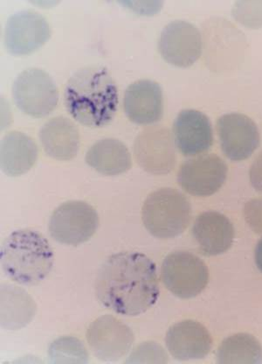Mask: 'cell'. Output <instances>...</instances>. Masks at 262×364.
<instances>
[{
    "label": "cell",
    "instance_id": "1",
    "mask_svg": "<svg viewBox=\"0 0 262 364\" xmlns=\"http://www.w3.org/2000/svg\"><path fill=\"white\" fill-rule=\"evenodd\" d=\"M94 288L102 306L126 317L146 313L160 294L154 262L135 252L109 257L99 269Z\"/></svg>",
    "mask_w": 262,
    "mask_h": 364
},
{
    "label": "cell",
    "instance_id": "2",
    "mask_svg": "<svg viewBox=\"0 0 262 364\" xmlns=\"http://www.w3.org/2000/svg\"><path fill=\"white\" fill-rule=\"evenodd\" d=\"M64 101L67 111L78 123L100 128L115 117L119 91L107 68L84 67L68 80Z\"/></svg>",
    "mask_w": 262,
    "mask_h": 364
},
{
    "label": "cell",
    "instance_id": "3",
    "mask_svg": "<svg viewBox=\"0 0 262 364\" xmlns=\"http://www.w3.org/2000/svg\"><path fill=\"white\" fill-rule=\"evenodd\" d=\"M0 261L9 279L23 286H36L52 271L55 256L43 235L32 230H20L4 241Z\"/></svg>",
    "mask_w": 262,
    "mask_h": 364
},
{
    "label": "cell",
    "instance_id": "4",
    "mask_svg": "<svg viewBox=\"0 0 262 364\" xmlns=\"http://www.w3.org/2000/svg\"><path fill=\"white\" fill-rule=\"evenodd\" d=\"M192 213L191 203L183 193L164 188L150 193L144 200L142 220L154 237L172 239L187 229Z\"/></svg>",
    "mask_w": 262,
    "mask_h": 364
},
{
    "label": "cell",
    "instance_id": "5",
    "mask_svg": "<svg viewBox=\"0 0 262 364\" xmlns=\"http://www.w3.org/2000/svg\"><path fill=\"white\" fill-rule=\"evenodd\" d=\"M15 105L23 113L41 119L55 111L58 89L50 75L39 68H30L18 75L13 85Z\"/></svg>",
    "mask_w": 262,
    "mask_h": 364
},
{
    "label": "cell",
    "instance_id": "6",
    "mask_svg": "<svg viewBox=\"0 0 262 364\" xmlns=\"http://www.w3.org/2000/svg\"><path fill=\"white\" fill-rule=\"evenodd\" d=\"M98 227L99 216L91 205L82 200H68L52 214L48 231L57 242L78 246L89 241Z\"/></svg>",
    "mask_w": 262,
    "mask_h": 364
},
{
    "label": "cell",
    "instance_id": "7",
    "mask_svg": "<svg viewBox=\"0 0 262 364\" xmlns=\"http://www.w3.org/2000/svg\"><path fill=\"white\" fill-rule=\"evenodd\" d=\"M161 278L170 293L180 299H192L206 289L209 270L195 254L178 250L163 261Z\"/></svg>",
    "mask_w": 262,
    "mask_h": 364
},
{
    "label": "cell",
    "instance_id": "8",
    "mask_svg": "<svg viewBox=\"0 0 262 364\" xmlns=\"http://www.w3.org/2000/svg\"><path fill=\"white\" fill-rule=\"evenodd\" d=\"M229 168L214 154H200L181 165L178 182L189 195L207 197L214 195L225 183Z\"/></svg>",
    "mask_w": 262,
    "mask_h": 364
},
{
    "label": "cell",
    "instance_id": "9",
    "mask_svg": "<svg viewBox=\"0 0 262 364\" xmlns=\"http://www.w3.org/2000/svg\"><path fill=\"white\" fill-rule=\"evenodd\" d=\"M93 354L104 362L119 361L130 352L135 336L129 326L112 316H101L89 325L86 333Z\"/></svg>",
    "mask_w": 262,
    "mask_h": 364
},
{
    "label": "cell",
    "instance_id": "10",
    "mask_svg": "<svg viewBox=\"0 0 262 364\" xmlns=\"http://www.w3.org/2000/svg\"><path fill=\"white\" fill-rule=\"evenodd\" d=\"M174 138L162 125L148 127L140 132L134 143L136 161L147 173L164 176L176 165Z\"/></svg>",
    "mask_w": 262,
    "mask_h": 364
},
{
    "label": "cell",
    "instance_id": "11",
    "mask_svg": "<svg viewBox=\"0 0 262 364\" xmlns=\"http://www.w3.org/2000/svg\"><path fill=\"white\" fill-rule=\"evenodd\" d=\"M202 36L195 25L185 21H173L162 30L158 50L172 65L187 68L202 54Z\"/></svg>",
    "mask_w": 262,
    "mask_h": 364
},
{
    "label": "cell",
    "instance_id": "12",
    "mask_svg": "<svg viewBox=\"0 0 262 364\" xmlns=\"http://www.w3.org/2000/svg\"><path fill=\"white\" fill-rule=\"evenodd\" d=\"M50 36L48 21L36 11H17L6 22L5 45L7 51L13 55L32 54L43 47Z\"/></svg>",
    "mask_w": 262,
    "mask_h": 364
},
{
    "label": "cell",
    "instance_id": "13",
    "mask_svg": "<svg viewBox=\"0 0 262 364\" xmlns=\"http://www.w3.org/2000/svg\"><path fill=\"white\" fill-rule=\"evenodd\" d=\"M220 147L230 161H242L252 156L260 146V132L248 116L229 113L217 120Z\"/></svg>",
    "mask_w": 262,
    "mask_h": 364
},
{
    "label": "cell",
    "instance_id": "14",
    "mask_svg": "<svg viewBox=\"0 0 262 364\" xmlns=\"http://www.w3.org/2000/svg\"><path fill=\"white\" fill-rule=\"evenodd\" d=\"M173 138L185 156H197L206 153L214 145V130L209 117L196 109H184L173 124Z\"/></svg>",
    "mask_w": 262,
    "mask_h": 364
},
{
    "label": "cell",
    "instance_id": "15",
    "mask_svg": "<svg viewBox=\"0 0 262 364\" xmlns=\"http://www.w3.org/2000/svg\"><path fill=\"white\" fill-rule=\"evenodd\" d=\"M124 108L133 123L142 125L158 123L164 115L161 86L151 80L133 82L125 91Z\"/></svg>",
    "mask_w": 262,
    "mask_h": 364
},
{
    "label": "cell",
    "instance_id": "16",
    "mask_svg": "<svg viewBox=\"0 0 262 364\" xmlns=\"http://www.w3.org/2000/svg\"><path fill=\"white\" fill-rule=\"evenodd\" d=\"M165 344L173 358L188 361L206 358L212 350V339L207 328L200 322L186 320L169 328Z\"/></svg>",
    "mask_w": 262,
    "mask_h": 364
},
{
    "label": "cell",
    "instance_id": "17",
    "mask_svg": "<svg viewBox=\"0 0 262 364\" xmlns=\"http://www.w3.org/2000/svg\"><path fill=\"white\" fill-rule=\"evenodd\" d=\"M192 233L201 253L218 256L229 250L234 240V228L230 220L216 211H207L197 216Z\"/></svg>",
    "mask_w": 262,
    "mask_h": 364
},
{
    "label": "cell",
    "instance_id": "18",
    "mask_svg": "<svg viewBox=\"0 0 262 364\" xmlns=\"http://www.w3.org/2000/svg\"><path fill=\"white\" fill-rule=\"evenodd\" d=\"M40 140L45 154L57 161H67L77 156L80 134L77 125L65 117H55L40 128Z\"/></svg>",
    "mask_w": 262,
    "mask_h": 364
},
{
    "label": "cell",
    "instance_id": "19",
    "mask_svg": "<svg viewBox=\"0 0 262 364\" xmlns=\"http://www.w3.org/2000/svg\"><path fill=\"white\" fill-rule=\"evenodd\" d=\"M37 159L38 146L31 136L13 131L2 139L0 144V165L6 176H23L33 168Z\"/></svg>",
    "mask_w": 262,
    "mask_h": 364
},
{
    "label": "cell",
    "instance_id": "20",
    "mask_svg": "<svg viewBox=\"0 0 262 364\" xmlns=\"http://www.w3.org/2000/svg\"><path fill=\"white\" fill-rule=\"evenodd\" d=\"M87 165L106 176H116L131 168V155L120 140L104 139L94 143L87 151Z\"/></svg>",
    "mask_w": 262,
    "mask_h": 364
},
{
    "label": "cell",
    "instance_id": "21",
    "mask_svg": "<svg viewBox=\"0 0 262 364\" xmlns=\"http://www.w3.org/2000/svg\"><path fill=\"white\" fill-rule=\"evenodd\" d=\"M33 298L21 287L4 284L1 286V327L18 330L26 327L36 314Z\"/></svg>",
    "mask_w": 262,
    "mask_h": 364
},
{
    "label": "cell",
    "instance_id": "22",
    "mask_svg": "<svg viewBox=\"0 0 262 364\" xmlns=\"http://www.w3.org/2000/svg\"><path fill=\"white\" fill-rule=\"evenodd\" d=\"M216 356L218 363H262V347L256 337L237 333L223 341Z\"/></svg>",
    "mask_w": 262,
    "mask_h": 364
},
{
    "label": "cell",
    "instance_id": "23",
    "mask_svg": "<svg viewBox=\"0 0 262 364\" xmlns=\"http://www.w3.org/2000/svg\"><path fill=\"white\" fill-rule=\"evenodd\" d=\"M52 363H87L89 353L84 345L75 337H62L52 343L48 350Z\"/></svg>",
    "mask_w": 262,
    "mask_h": 364
},
{
    "label": "cell",
    "instance_id": "24",
    "mask_svg": "<svg viewBox=\"0 0 262 364\" xmlns=\"http://www.w3.org/2000/svg\"><path fill=\"white\" fill-rule=\"evenodd\" d=\"M231 14L235 20L246 28L258 29L262 26V1H238Z\"/></svg>",
    "mask_w": 262,
    "mask_h": 364
},
{
    "label": "cell",
    "instance_id": "25",
    "mask_svg": "<svg viewBox=\"0 0 262 364\" xmlns=\"http://www.w3.org/2000/svg\"><path fill=\"white\" fill-rule=\"evenodd\" d=\"M126 363H168V356L160 345L154 341H147L140 344L131 353Z\"/></svg>",
    "mask_w": 262,
    "mask_h": 364
},
{
    "label": "cell",
    "instance_id": "26",
    "mask_svg": "<svg viewBox=\"0 0 262 364\" xmlns=\"http://www.w3.org/2000/svg\"><path fill=\"white\" fill-rule=\"evenodd\" d=\"M246 223L257 234H262V198L253 199L244 208Z\"/></svg>",
    "mask_w": 262,
    "mask_h": 364
},
{
    "label": "cell",
    "instance_id": "27",
    "mask_svg": "<svg viewBox=\"0 0 262 364\" xmlns=\"http://www.w3.org/2000/svg\"><path fill=\"white\" fill-rule=\"evenodd\" d=\"M250 182L256 191L262 193V151L254 159L249 171Z\"/></svg>",
    "mask_w": 262,
    "mask_h": 364
},
{
    "label": "cell",
    "instance_id": "28",
    "mask_svg": "<svg viewBox=\"0 0 262 364\" xmlns=\"http://www.w3.org/2000/svg\"><path fill=\"white\" fill-rule=\"evenodd\" d=\"M254 259L258 269L262 273V238L256 245V252H254Z\"/></svg>",
    "mask_w": 262,
    "mask_h": 364
}]
</instances>
